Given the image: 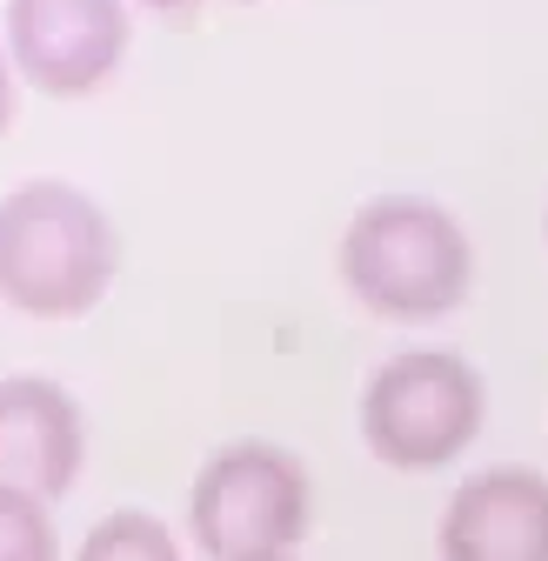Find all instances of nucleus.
Instances as JSON below:
<instances>
[{
    "instance_id": "nucleus-1",
    "label": "nucleus",
    "mask_w": 548,
    "mask_h": 561,
    "mask_svg": "<svg viewBox=\"0 0 548 561\" xmlns=\"http://www.w3.org/2000/svg\"><path fill=\"white\" fill-rule=\"evenodd\" d=\"M341 280L381 321H435L468 295L475 248L442 201L375 194L341 234Z\"/></svg>"
},
{
    "instance_id": "nucleus-2",
    "label": "nucleus",
    "mask_w": 548,
    "mask_h": 561,
    "mask_svg": "<svg viewBox=\"0 0 548 561\" xmlns=\"http://www.w3.org/2000/svg\"><path fill=\"white\" fill-rule=\"evenodd\" d=\"M114 280V221L67 181H21L0 201V295L21 314H88Z\"/></svg>"
},
{
    "instance_id": "nucleus-3",
    "label": "nucleus",
    "mask_w": 548,
    "mask_h": 561,
    "mask_svg": "<svg viewBox=\"0 0 548 561\" xmlns=\"http://www.w3.org/2000/svg\"><path fill=\"white\" fill-rule=\"evenodd\" d=\"M482 414L489 388L455 347H408L388 355L362 388V442L401 474H429L482 435Z\"/></svg>"
},
{
    "instance_id": "nucleus-4",
    "label": "nucleus",
    "mask_w": 548,
    "mask_h": 561,
    "mask_svg": "<svg viewBox=\"0 0 548 561\" xmlns=\"http://www.w3.org/2000/svg\"><path fill=\"white\" fill-rule=\"evenodd\" d=\"M308 468L274 448V442H228L201 461L194 495H187V528L201 554L215 561H248V554H288L308 535Z\"/></svg>"
},
{
    "instance_id": "nucleus-5",
    "label": "nucleus",
    "mask_w": 548,
    "mask_h": 561,
    "mask_svg": "<svg viewBox=\"0 0 548 561\" xmlns=\"http://www.w3.org/2000/svg\"><path fill=\"white\" fill-rule=\"evenodd\" d=\"M8 54L47 94H88L127 54V0H14Z\"/></svg>"
},
{
    "instance_id": "nucleus-6",
    "label": "nucleus",
    "mask_w": 548,
    "mask_h": 561,
    "mask_svg": "<svg viewBox=\"0 0 548 561\" xmlns=\"http://www.w3.org/2000/svg\"><path fill=\"white\" fill-rule=\"evenodd\" d=\"M435 561H548V474L522 461L461 474L435 522Z\"/></svg>"
},
{
    "instance_id": "nucleus-7",
    "label": "nucleus",
    "mask_w": 548,
    "mask_h": 561,
    "mask_svg": "<svg viewBox=\"0 0 548 561\" xmlns=\"http://www.w3.org/2000/svg\"><path fill=\"white\" fill-rule=\"evenodd\" d=\"M88 455L81 408L47 375H8L0 381V488H21L34 502H54L75 488Z\"/></svg>"
},
{
    "instance_id": "nucleus-8",
    "label": "nucleus",
    "mask_w": 548,
    "mask_h": 561,
    "mask_svg": "<svg viewBox=\"0 0 548 561\" xmlns=\"http://www.w3.org/2000/svg\"><path fill=\"white\" fill-rule=\"evenodd\" d=\"M75 561H181V541H174V528L161 515L121 508V515H107V522L88 528V541H81Z\"/></svg>"
},
{
    "instance_id": "nucleus-9",
    "label": "nucleus",
    "mask_w": 548,
    "mask_h": 561,
    "mask_svg": "<svg viewBox=\"0 0 548 561\" xmlns=\"http://www.w3.org/2000/svg\"><path fill=\"white\" fill-rule=\"evenodd\" d=\"M0 561H60L47 508L21 488H0Z\"/></svg>"
},
{
    "instance_id": "nucleus-10",
    "label": "nucleus",
    "mask_w": 548,
    "mask_h": 561,
    "mask_svg": "<svg viewBox=\"0 0 548 561\" xmlns=\"http://www.w3.org/2000/svg\"><path fill=\"white\" fill-rule=\"evenodd\" d=\"M14 121V67H8V54H0V127Z\"/></svg>"
},
{
    "instance_id": "nucleus-11",
    "label": "nucleus",
    "mask_w": 548,
    "mask_h": 561,
    "mask_svg": "<svg viewBox=\"0 0 548 561\" xmlns=\"http://www.w3.org/2000/svg\"><path fill=\"white\" fill-rule=\"evenodd\" d=\"M141 8H161V14H187V8H201V0H141Z\"/></svg>"
},
{
    "instance_id": "nucleus-12",
    "label": "nucleus",
    "mask_w": 548,
    "mask_h": 561,
    "mask_svg": "<svg viewBox=\"0 0 548 561\" xmlns=\"http://www.w3.org/2000/svg\"><path fill=\"white\" fill-rule=\"evenodd\" d=\"M248 561H295V548H288V554H248Z\"/></svg>"
}]
</instances>
